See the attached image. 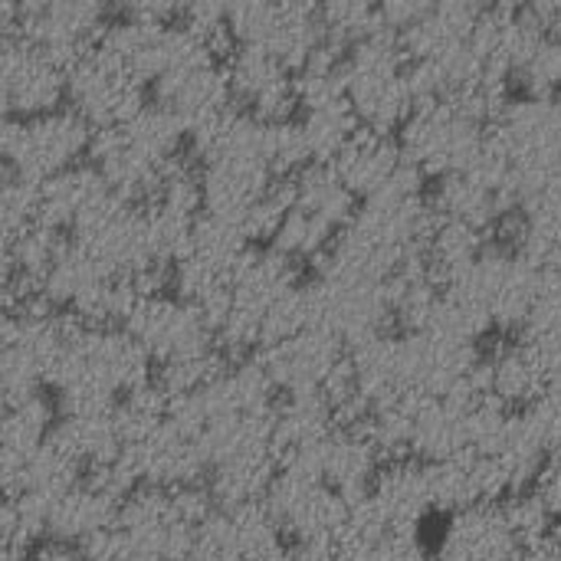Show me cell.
<instances>
[{"label": "cell", "mask_w": 561, "mask_h": 561, "mask_svg": "<svg viewBox=\"0 0 561 561\" xmlns=\"http://www.w3.org/2000/svg\"><path fill=\"white\" fill-rule=\"evenodd\" d=\"M342 89L358 125L388 135H398L421 102L408 53L381 30H371L342 49Z\"/></svg>", "instance_id": "6da1fadb"}, {"label": "cell", "mask_w": 561, "mask_h": 561, "mask_svg": "<svg viewBox=\"0 0 561 561\" xmlns=\"http://www.w3.org/2000/svg\"><path fill=\"white\" fill-rule=\"evenodd\" d=\"M490 118L457 99H421L398 128L404 161L424 178L437 181L467 168L486 145Z\"/></svg>", "instance_id": "7a4b0ae2"}, {"label": "cell", "mask_w": 561, "mask_h": 561, "mask_svg": "<svg viewBox=\"0 0 561 561\" xmlns=\"http://www.w3.org/2000/svg\"><path fill=\"white\" fill-rule=\"evenodd\" d=\"M490 141L510 168L516 204L523 194L561 181V99L526 95L490 122Z\"/></svg>", "instance_id": "3957f363"}, {"label": "cell", "mask_w": 561, "mask_h": 561, "mask_svg": "<svg viewBox=\"0 0 561 561\" xmlns=\"http://www.w3.org/2000/svg\"><path fill=\"white\" fill-rule=\"evenodd\" d=\"M546 273H539L516 247H493L486 243L483 253L473 260L467 273L444 283L457 289L493 329H523L536 296L542 289Z\"/></svg>", "instance_id": "277c9868"}, {"label": "cell", "mask_w": 561, "mask_h": 561, "mask_svg": "<svg viewBox=\"0 0 561 561\" xmlns=\"http://www.w3.org/2000/svg\"><path fill=\"white\" fill-rule=\"evenodd\" d=\"M89 141V122L62 105L36 118H10L0 131V161H7L20 178L43 184L46 178L85 161Z\"/></svg>", "instance_id": "5b68a950"}, {"label": "cell", "mask_w": 561, "mask_h": 561, "mask_svg": "<svg viewBox=\"0 0 561 561\" xmlns=\"http://www.w3.org/2000/svg\"><path fill=\"white\" fill-rule=\"evenodd\" d=\"M148 102V85L99 43L66 66V105L92 131L125 125Z\"/></svg>", "instance_id": "8992f818"}, {"label": "cell", "mask_w": 561, "mask_h": 561, "mask_svg": "<svg viewBox=\"0 0 561 561\" xmlns=\"http://www.w3.org/2000/svg\"><path fill=\"white\" fill-rule=\"evenodd\" d=\"M230 102L256 122H286L296 115V72L273 53L256 46H237L227 59Z\"/></svg>", "instance_id": "52a82bcc"}, {"label": "cell", "mask_w": 561, "mask_h": 561, "mask_svg": "<svg viewBox=\"0 0 561 561\" xmlns=\"http://www.w3.org/2000/svg\"><path fill=\"white\" fill-rule=\"evenodd\" d=\"M148 99L164 112H171L174 118H181L184 128L191 131L194 125L233 105L227 85V62L214 56H201L184 66H174L148 85Z\"/></svg>", "instance_id": "ba28073f"}, {"label": "cell", "mask_w": 561, "mask_h": 561, "mask_svg": "<svg viewBox=\"0 0 561 561\" xmlns=\"http://www.w3.org/2000/svg\"><path fill=\"white\" fill-rule=\"evenodd\" d=\"M0 85L13 118H36L66 105V66L23 36L0 59Z\"/></svg>", "instance_id": "9c48e42d"}, {"label": "cell", "mask_w": 561, "mask_h": 561, "mask_svg": "<svg viewBox=\"0 0 561 561\" xmlns=\"http://www.w3.org/2000/svg\"><path fill=\"white\" fill-rule=\"evenodd\" d=\"M523 546L503 503H477L447 516L434 561H519Z\"/></svg>", "instance_id": "30bf717a"}, {"label": "cell", "mask_w": 561, "mask_h": 561, "mask_svg": "<svg viewBox=\"0 0 561 561\" xmlns=\"http://www.w3.org/2000/svg\"><path fill=\"white\" fill-rule=\"evenodd\" d=\"M329 164L358 201L385 191L408 168L398 135L371 131V128H358Z\"/></svg>", "instance_id": "8fae6325"}, {"label": "cell", "mask_w": 561, "mask_h": 561, "mask_svg": "<svg viewBox=\"0 0 561 561\" xmlns=\"http://www.w3.org/2000/svg\"><path fill=\"white\" fill-rule=\"evenodd\" d=\"M516 207H519L516 250L539 273H561V181L523 194Z\"/></svg>", "instance_id": "7c38bea8"}, {"label": "cell", "mask_w": 561, "mask_h": 561, "mask_svg": "<svg viewBox=\"0 0 561 561\" xmlns=\"http://www.w3.org/2000/svg\"><path fill=\"white\" fill-rule=\"evenodd\" d=\"M480 385H483V391L493 401H500L510 411H519V408L533 404L542 394V388H546V365L519 339L513 345L496 348L490 358H483Z\"/></svg>", "instance_id": "4fadbf2b"}, {"label": "cell", "mask_w": 561, "mask_h": 561, "mask_svg": "<svg viewBox=\"0 0 561 561\" xmlns=\"http://www.w3.org/2000/svg\"><path fill=\"white\" fill-rule=\"evenodd\" d=\"M483 247H486V233L463 227V224L434 220L424 237V247H421V263L444 286V283L457 279L460 273H467L473 266V260L483 253Z\"/></svg>", "instance_id": "5bb4252c"}, {"label": "cell", "mask_w": 561, "mask_h": 561, "mask_svg": "<svg viewBox=\"0 0 561 561\" xmlns=\"http://www.w3.org/2000/svg\"><path fill=\"white\" fill-rule=\"evenodd\" d=\"M516 82L526 95L539 99H561V33L542 30L533 49L526 53Z\"/></svg>", "instance_id": "9a60e30c"}, {"label": "cell", "mask_w": 561, "mask_h": 561, "mask_svg": "<svg viewBox=\"0 0 561 561\" xmlns=\"http://www.w3.org/2000/svg\"><path fill=\"white\" fill-rule=\"evenodd\" d=\"M325 33L348 46L352 39L365 36L375 30V16H378V3L381 0H312Z\"/></svg>", "instance_id": "2e32d148"}, {"label": "cell", "mask_w": 561, "mask_h": 561, "mask_svg": "<svg viewBox=\"0 0 561 561\" xmlns=\"http://www.w3.org/2000/svg\"><path fill=\"white\" fill-rule=\"evenodd\" d=\"M533 490H536V496L542 500V506H546L552 526L561 533V454L559 457H552V460L542 467V473L536 477Z\"/></svg>", "instance_id": "e0dca14e"}, {"label": "cell", "mask_w": 561, "mask_h": 561, "mask_svg": "<svg viewBox=\"0 0 561 561\" xmlns=\"http://www.w3.org/2000/svg\"><path fill=\"white\" fill-rule=\"evenodd\" d=\"M526 13H533L546 30L561 33V0H526Z\"/></svg>", "instance_id": "ac0fdd59"}]
</instances>
